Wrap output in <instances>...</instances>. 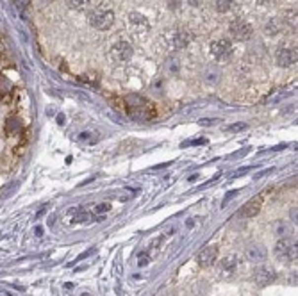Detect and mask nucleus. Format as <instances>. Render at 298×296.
Wrapping results in <instances>:
<instances>
[{
	"mask_svg": "<svg viewBox=\"0 0 298 296\" xmlns=\"http://www.w3.org/2000/svg\"><path fill=\"white\" fill-rule=\"evenodd\" d=\"M191 41V34L187 33V31H184V29H181V31H175L172 36V45L173 48H186L187 45H189Z\"/></svg>",
	"mask_w": 298,
	"mask_h": 296,
	"instance_id": "12",
	"label": "nucleus"
},
{
	"mask_svg": "<svg viewBox=\"0 0 298 296\" xmlns=\"http://www.w3.org/2000/svg\"><path fill=\"white\" fill-rule=\"evenodd\" d=\"M297 50H293V48H280L275 56V61L279 66L288 68V66H293L297 63Z\"/></svg>",
	"mask_w": 298,
	"mask_h": 296,
	"instance_id": "10",
	"label": "nucleus"
},
{
	"mask_svg": "<svg viewBox=\"0 0 298 296\" xmlns=\"http://www.w3.org/2000/svg\"><path fill=\"white\" fill-rule=\"evenodd\" d=\"M262 200H264V198H262V197L252 198L250 202H247V203H245V205H243V209H241V211H239V216H241V218H252V216H256L257 212L261 211Z\"/></svg>",
	"mask_w": 298,
	"mask_h": 296,
	"instance_id": "11",
	"label": "nucleus"
},
{
	"mask_svg": "<svg viewBox=\"0 0 298 296\" xmlns=\"http://www.w3.org/2000/svg\"><path fill=\"white\" fill-rule=\"evenodd\" d=\"M275 278H277V273H275V269L271 268L270 264H261L254 271V282L259 287L270 286L271 282H275Z\"/></svg>",
	"mask_w": 298,
	"mask_h": 296,
	"instance_id": "6",
	"label": "nucleus"
},
{
	"mask_svg": "<svg viewBox=\"0 0 298 296\" xmlns=\"http://www.w3.org/2000/svg\"><path fill=\"white\" fill-rule=\"evenodd\" d=\"M13 91V82L5 75H0V99L5 100V97H9Z\"/></svg>",
	"mask_w": 298,
	"mask_h": 296,
	"instance_id": "15",
	"label": "nucleus"
},
{
	"mask_svg": "<svg viewBox=\"0 0 298 296\" xmlns=\"http://www.w3.org/2000/svg\"><path fill=\"white\" fill-rule=\"evenodd\" d=\"M166 5L170 11H177L182 5V0H166Z\"/></svg>",
	"mask_w": 298,
	"mask_h": 296,
	"instance_id": "23",
	"label": "nucleus"
},
{
	"mask_svg": "<svg viewBox=\"0 0 298 296\" xmlns=\"http://www.w3.org/2000/svg\"><path fill=\"white\" fill-rule=\"evenodd\" d=\"M89 24L98 31H108L114 24V13L111 9H106V7H97L89 13Z\"/></svg>",
	"mask_w": 298,
	"mask_h": 296,
	"instance_id": "2",
	"label": "nucleus"
},
{
	"mask_svg": "<svg viewBox=\"0 0 298 296\" xmlns=\"http://www.w3.org/2000/svg\"><path fill=\"white\" fill-rule=\"evenodd\" d=\"M22 129H24V125H22V122H20L18 118H7V122H5V132H7L9 136L20 134Z\"/></svg>",
	"mask_w": 298,
	"mask_h": 296,
	"instance_id": "14",
	"label": "nucleus"
},
{
	"mask_svg": "<svg viewBox=\"0 0 298 296\" xmlns=\"http://www.w3.org/2000/svg\"><path fill=\"white\" fill-rule=\"evenodd\" d=\"M228 31L232 34L234 39H238V41H247V39L252 38V34H254V29L248 22L245 20H234L232 24L228 25Z\"/></svg>",
	"mask_w": 298,
	"mask_h": 296,
	"instance_id": "4",
	"label": "nucleus"
},
{
	"mask_svg": "<svg viewBox=\"0 0 298 296\" xmlns=\"http://www.w3.org/2000/svg\"><path fill=\"white\" fill-rule=\"evenodd\" d=\"M236 266H238V259L230 255V257L224 259V264H222V273H232L234 269H236Z\"/></svg>",
	"mask_w": 298,
	"mask_h": 296,
	"instance_id": "16",
	"label": "nucleus"
},
{
	"mask_svg": "<svg viewBox=\"0 0 298 296\" xmlns=\"http://www.w3.org/2000/svg\"><path fill=\"white\" fill-rule=\"evenodd\" d=\"M275 234L286 237L288 234H291V227H288L286 223H277V227H275Z\"/></svg>",
	"mask_w": 298,
	"mask_h": 296,
	"instance_id": "21",
	"label": "nucleus"
},
{
	"mask_svg": "<svg viewBox=\"0 0 298 296\" xmlns=\"http://www.w3.org/2000/svg\"><path fill=\"white\" fill-rule=\"evenodd\" d=\"M279 31H280V24L277 22V20H270V22L264 25V33L268 34V36H275V34H279Z\"/></svg>",
	"mask_w": 298,
	"mask_h": 296,
	"instance_id": "19",
	"label": "nucleus"
},
{
	"mask_svg": "<svg viewBox=\"0 0 298 296\" xmlns=\"http://www.w3.org/2000/svg\"><path fill=\"white\" fill-rule=\"evenodd\" d=\"M131 24H132V27L138 31V33H147L150 29V24H149V20L145 18L143 14H140V13H131Z\"/></svg>",
	"mask_w": 298,
	"mask_h": 296,
	"instance_id": "13",
	"label": "nucleus"
},
{
	"mask_svg": "<svg viewBox=\"0 0 298 296\" xmlns=\"http://www.w3.org/2000/svg\"><path fill=\"white\" fill-rule=\"evenodd\" d=\"M57 122L63 123V122H65V116H63V114H59V116H57Z\"/></svg>",
	"mask_w": 298,
	"mask_h": 296,
	"instance_id": "28",
	"label": "nucleus"
},
{
	"mask_svg": "<svg viewBox=\"0 0 298 296\" xmlns=\"http://www.w3.org/2000/svg\"><path fill=\"white\" fill-rule=\"evenodd\" d=\"M109 203H100L98 207H95V212H106V211H109Z\"/></svg>",
	"mask_w": 298,
	"mask_h": 296,
	"instance_id": "25",
	"label": "nucleus"
},
{
	"mask_svg": "<svg viewBox=\"0 0 298 296\" xmlns=\"http://www.w3.org/2000/svg\"><path fill=\"white\" fill-rule=\"evenodd\" d=\"M13 2L16 7H20V9H24V7H27V5L31 4V0H13Z\"/></svg>",
	"mask_w": 298,
	"mask_h": 296,
	"instance_id": "24",
	"label": "nucleus"
},
{
	"mask_svg": "<svg viewBox=\"0 0 298 296\" xmlns=\"http://www.w3.org/2000/svg\"><path fill=\"white\" fill-rule=\"evenodd\" d=\"M289 218H291V221H295V223H297V207H293V209L289 211Z\"/></svg>",
	"mask_w": 298,
	"mask_h": 296,
	"instance_id": "26",
	"label": "nucleus"
},
{
	"mask_svg": "<svg viewBox=\"0 0 298 296\" xmlns=\"http://www.w3.org/2000/svg\"><path fill=\"white\" fill-rule=\"evenodd\" d=\"M187 4L193 5V7H200V5H202V0H187Z\"/></svg>",
	"mask_w": 298,
	"mask_h": 296,
	"instance_id": "27",
	"label": "nucleus"
},
{
	"mask_svg": "<svg viewBox=\"0 0 298 296\" xmlns=\"http://www.w3.org/2000/svg\"><path fill=\"white\" fill-rule=\"evenodd\" d=\"M275 255L286 263H293L298 257V243L297 239H289V237H282V239L275 245Z\"/></svg>",
	"mask_w": 298,
	"mask_h": 296,
	"instance_id": "3",
	"label": "nucleus"
},
{
	"mask_svg": "<svg viewBox=\"0 0 298 296\" xmlns=\"http://www.w3.org/2000/svg\"><path fill=\"white\" fill-rule=\"evenodd\" d=\"M245 257H247V261H250V263H256V264L264 263L266 259H268V250H266V246L256 243V245H250L245 250Z\"/></svg>",
	"mask_w": 298,
	"mask_h": 296,
	"instance_id": "7",
	"label": "nucleus"
},
{
	"mask_svg": "<svg viewBox=\"0 0 298 296\" xmlns=\"http://www.w3.org/2000/svg\"><path fill=\"white\" fill-rule=\"evenodd\" d=\"M112 57L116 59L118 63H125L132 57V47L131 43L127 41H118L114 47H112Z\"/></svg>",
	"mask_w": 298,
	"mask_h": 296,
	"instance_id": "9",
	"label": "nucleus"
},
{
	"mask_svg": "<svg viewBox=\"0 0 298 296\" xmlns=\"http://www.w3.org/2000/svg\"><path fill=\"white\" fill-rule=\"evenodd\" d=\"M205 77V82H209V84H216L220 80V71L216 68H209V70L204 73Z\"/></svg>",
	"mask_w": 298,
	"mask_h": 296,
	"instance_id": "20",
	"label": "nucleus"
},
{
	"mask_svg": "<svg viewBox=\"0 0 298 296\" xmlns=\"http://www.w3.org/2000/svg\"><path fill=\"white\" fill-rule=\"evenodd\" d=\"M232 43L228 39H216L211 43V54L218 59V61H228L232 57Z\"/></svg>",
	"mask_w": 298,
	"mask_h": 296,
	"instance_id": "5",
	"label": "nucleus"
},
{
	"mask_svg": "<svg viewBox=\"0 0 298 296\" xmlns=\"http://www.w3.org/2000/svg\"><path fill=\"white\" fill-rule=\"evenodd\" d=\"M166 71L170 75H177L179 71H181V63H179L175 57H170L166 61Z\"/></svg>",
	"mask_w": 298,
	"mask_h": 296,
	"instance_id": "17",
	"label": "nucleus"
},
{
	"mask_svg": "<svg viewBox=\"0 0 298 296\" xmlns=\"http://www.w3.org/2000/svg\"><path fill=\"white\" fill-rule=\"evenodd\" d=\"M218 259V248L216 246H205L204 250H200V254L196 257V263L200 268H209L216 263Z\"/></svg>",
	"mask_w": 298,
	"mask_h": 296,
	"instance_id": "8",
	"label": "nucleus"
},
{
	"mask_svg": "<svg viewBox=\"0 0 298 296\" xmlns=\"http://www.w3.org/2000/svg\"><path fill=\"white\" fill-rule=\"evenodd\" d=\"M68 4L74 9H86L89 5V0H68Z\"/></svg>",
	"mask_w": 298,
	"mask_h": 296,
	"instance_id": "22",
	"label": "nucleus"
},
{
	"mask_svg": "<svg viewBox=\"0 0 298 296\" xmlns=\"http://www.w3.org/2000/svg\"><path fill=\"white\" fill-rule=\"evenodd\" d=\"M127 103H129V111L134 118L149 120V118L154 116V109H152L149 100H145L143 97L131 95V97H127Z\"/></svg>",
	"mask_w": 298,
	"mask_h": 296,
	"instance_id": "1",
	"label": "nucleus"
},
{
	"mask_svg": "<svg viewBox=\"0 0 298 296\" xmlns=\"http://www.w3.org/2000/svg\"><path fill=\"white\" fill-rule=\"evenodd\" d=\"M234 5V0H215V7L218 13H228Z\"/></svg>",
	"mask_w": 298,
	"mask_h": 296,
	"instance_id": "18",
	"label": "nucleus"
}]
</instances>
